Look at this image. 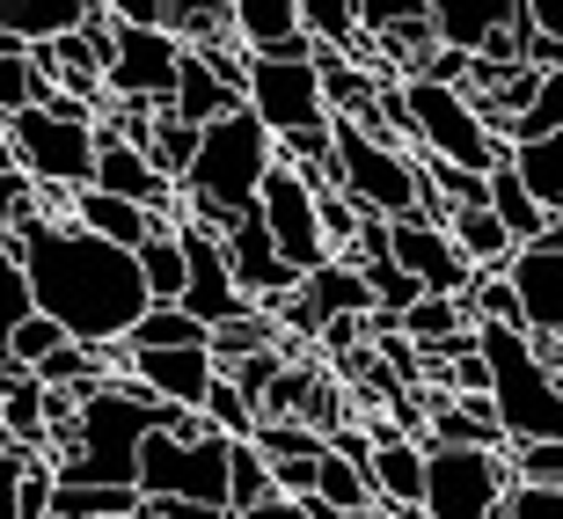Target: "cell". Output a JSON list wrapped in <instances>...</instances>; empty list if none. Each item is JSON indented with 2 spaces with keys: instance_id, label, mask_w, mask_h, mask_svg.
Segmentation results:
<instances>
[{
  "instance_id": "23",
  "label": "cell",
  "mask_w": 563,
  "mask_h": 519,
  "mask_svg": "<svg viewBox=\"0 0 563 519\" xmlns=\"http://www.w3.org/2000/svg\"><path fill=\"white\" fill-rule=\"evenodd\" d=\"M118 352H206V330H198L184 308H146L140 322L125 330Z\"/></svg>"
},
{
  "instance_id": "25",
  "label": "cell",
  "mask_w": 563,
  "mask_h": 519,
  "mask_svg": "<svg viewBox=\"0 0 563 519\" xmlns=\"http://www.w3.org/2000/svg\"><path fill=\"white\" fill-rule=\"evenodd\" d=\"M146 168H154V176H168V184H176V176H184L190 168V154H198V132L190 125H176V118H168V110H154V125H146Z\"/></svg>"
},
{
  "instance_id": "6",
  "label": "cell",
  "mask_w": 563,
  "mask_h": 519,
  "mask_svg": "<svg viewBox=\"0 0 563 519\" xmlns=\"http://www.w3.org/2000/svg\"><path fill=\"white\" fill-rule=\"evenodd\" d=\"M402 96V132L418 146V162L461 168V176H490L505 162V146L490 140V125L476 118V103L446 81H396Z\"/></svg>"
},
{
  "instance_id": "19",
  "label": "cell",
  "mask_w": 563,
  "mask_h": 519,
  "mask_svg": "<svg viewBox=\"0 0 563 519\" xmlns=\"http://www.w3.org/2000/svg\"><path fill=\"white\" fill-rule=\"evenodd\" d=\"M505 168H512V184L534 198L542 220L563 212V168H556V140H512L505 146Z\"/></svg>"
},
{
  "instance_id": "11",
  "label": "cell",
  "mask_w": 563,
  "mask_h": 519,
  "mask_svg": "<svg viewBox=\"0 0 563 519\" xmlns=\"http://www.w3.org/2000/svg\"><path fill=\"white\" fill-rule=\"evenodd\" d=\"M168 234H176V250H184V292H176V308H184L198 330H220V322H234V314H250V300L234 292L212 234H198L190 220H168Z\"/></svg>"
},
{
  "instance_id": "32",
  "label": "cell",
  "mask_w": 563,
  "mask_h": 519,
  "mask_svg": "<svg viewBox=\"0 0 563 519\" xmlns=\"http://www.w3.org/2000/svg\"><path fill=\"white\" fill-rule=\"evenodd\" d=\"M242 519H300V505H286V498H272V505H256V512H242Z\"/></svg>"
},
{
  "instance_id": "18",
  "label": "cell",
  "mask_w": 563,
  "mask_h": 519,
  "mask_svg": "<svg viewBox=\"0 0 563 519\" xmlns=\"http://www.w3.org/2000/svg\"><path fill=\"white\" fill-rule=\"evenodd\" d=\"M439 234H446V242H454V256L468 270H505V256H512V242H505V228L498 220H490V212L483 206H461V212H439Z\"/></svg>"
},
{
  "instance_id": "12",
  "label": "cell",
  "mask_w": 563,
  "mask_h": 519,
  "mask_svg": "<svg viewBox=\"0 0 563 519\" xmlns=\"http://www.w3.org/2000/svg\"><path fill=\"white\" fill-rule=\"evenodd\" d=\"M388 264H396L418 292H432V300H461L468 278H476L432 220H388Z\"/></svg>"
},
{
  "instance_id": "27",
  "label": "cell",
  "mask_w": 563,
  "mask_h": 519,
  "mask_svg": "<svg viewBox=\"0 0 563 519\" xmlns=\"http://www.w3.org/2000/svg\"><path fill=\"white\" fill-rule=\"evenodd\" d=\"M59 344H66V336L52 330V322H44V314H22L15 330L0 336V358H15L22 374H30V366H37V358H52V352H59Z\"/></svg>"
},
{
  "instance_id": "15",
  "label": "cell",
  "mask_w": 563,
  "mask_h": 519,
  "mask_svg": "<svg viewBox=\"0 0 563 519\" xmlns=\"http://www.w3.org/2000/svg\"><path fill=\"white\" fill-rule=\"evenodd\" d=\"M66 228H81L88 242H103V250H125L132 256L146 234H162L168 220L125 206V198H103V190H74V198H66Z\"/></svg>"
},
{
  "instance_id": "29",
  "label": "cell",
  "mask_w": 563,
  "mask_h": 519,
  "mask_svg": "<svg viewBox=\"0 0 563 519\" xmlns=\"http://www.w3.org/2000/svg\"><path fill=\"white\" fill-rule=\"evenodd\" d=\"M512 483H563V446H505Z\"/></svg>"
},
{
  "instance_id": "21",
  "label": "cell",
  "mask_w": 563,
  "mask_h": 519,
  "mask_svg": "<svg viewBox=\"0 0 563 519\" xmlns=\"http://www.w3.org/2000/svg\"><path fill=\"white\" fill-rule=\"evenodd\" d=\"M308 498L322 505V512H336V519H366V512H374V483H366V468H352V461L322 454V461H314Z\"/></svg>"
},
{
  "instance_id": "16",
  "label": "cell",
  "mask_w": 563,
  "mask_h": 519,
  "mask_svg": "<svg viewBox=\"0 0 563 519\" xmlns=\"http://www.w3.org/2000/svg\"><path fill=\"white\" fill-rule=\"evenodd\" d=\"M505 15H512V0H424L432 44H439V52H454V59H476Z\"/></svg>"
},
{
  "instance_id": "13",
  "label": "cell",
  "mask_w": 563,
  "mask_h": 519,
  "mask_svg": "<svg viewBox=\"0 0 563 519\" xmlns=\"http://www.w3.org/2000/svg\"><path fill=\"white\" fill-rule=\"evenodd\" d=\"M88 190H103V198H125V206L154 212V220H176V184L146 168L140 146L103 140V132H96V168H88Z\"/></svg>"
},
{
  "instance_id": "5",
  "label": "cell",
  "mask_w": 563,
  "mask_h": 519,
  "mask_svg": "<svg viewBox=\"0 0 563 519\" xmlns=\"http://www.w3.org/2000/svg\"><path fill=\"white\" fill-rule=\"evenodd\" d=\"M330 184L366 220H432L439 228V206H432V190H424L418 162L396 154V146H380V140H366L358 125H336V118H330Z\"/></svg>"
},
{
  "instance_id": "10",
  "label": "cell",
  "mask_w": 563,
  "mask_h": 519,
  "mask_svg": "<svg viewBox=\"0 0 563 519\" xmlns=\"http://www.w3.org/2000/svg\"><path fill=\"white\" fill-rule=\"evenodd\" d=\"M256 228H264V242L278 250V264L292 270V278H308V270L330 264V250H322V228H314V190L300 168L272 162V176H264V190H256Z\"/></svg>"
},
{
  "instance_id": "22",
  "label": "cell",
  "mask_w": 563,
  "mask_h": 519,
  "mask_svg": "<svg viewBox=\"0 0 563 519\" xmlns=\"http://www.w3.org/2000/svg\"><path fill=\"white\" fill-rule=\"evenodd\" d=\"M132 270H140V292L146 308H176V292H184V250H176V234H146L140 250H132Z\"/></svg>"
},
{
  "instance_id": "17",
  "label": "cell",
  "mask_w": 563,
  "mask_h": 519,
  "mask_svg": "<svg viewBox=\"0 0 563 519\" xmlns=\"http://www.w3.org/2000/svg\"><path fill=\"white\" fill-rule=\"evenodd\" d=\"M366 483H374V512H418L424 446L418 439H380L374 454H366Z\"/></svg>"
},
{
  "instance_id": "31",
  "label": "cell",
  "mask_w": 563,
  "mask_h": 519,
  "mask_svg": "<svg viewBox=\"0 0 563 519\" xmlns=\"http://www.w3.org/2000/svg\"><path fill=\"white\" fill-rule=\"evenodd\" d=\"M314 336H322V344H330V352L344 358V352H358V344H366V322H322Z\"/></svg>"
},
{
  "instance_id": "1",
  "label": "cell",
  "mask_w": 563,
  "mask_h": 519,
  "mask_svg": "<svg viewBox=\"0 0 563 519\" xmlns=\"http://www.w3.org/2000/svg\"><path fill=\"white\" fill-rule=\"evenodd\" d=\"M8 242H15V264H22V286H30V308L66 336V344H88V352H118L125 330L146 314V292H140V270H132L125 250H103L88 242L81 228L66 220H37L30 198L15 206L8 220Z\"/></svg>"
},
{
  "instance_id": "9",
  "label": "cell",
  "mask_w": 563,
  "mask_h": 519,
  "mask_svg": "<svg viewBox=\"0 0 563 519\" xmlns=\"http://www.w3.org/2000/svg\"><path fill=\"white\" fill-rule=\"evenodd\" d=\"M176 66H184V44L168 37V30H118V22H110V52H103V96L110 103L168 110Z\"/></svg>"
},
{
  "instance_id": "30",
  "label": "cell",
  "mask_w": 563,
  "mask_h": 519,
  "mask_svg": "<svg viewBox=\"0 0 563 519\" xmlns=\"http://www.w3.org/2000/svg\"><path fill=\"white\" fill-rule=\"evenodd\" d=\"M52 461H30V468H22V483H15V519H52Z\"/></svg>"
},
{
  "instance_id": "20",
  "label": "cell",
  "mask_w": 563,
  "mask_h": 519,
  "mask_svg": "<svg viewBox=\"0 0 563 519\" xmlns=\"http://www.w3.org/2000/svg\"><path fill=\"white\" fill-rule=\"evenodd\" d=\"M300 300H308L322 322H366L374 314V300H366V286H358V270L352 264H322L300 278Z\"/></svg>"
},
{
  "instance_id": "8",
  "label": "cell",
  "mask_w": 563,
  "mask_h": 519,
  "mask_svg": "<svg viewBox=\"0 0 563 519\" xmlns=\"http://www.w3.org/2000/svg\"><path fill=\"white\" fill-rule=\"evenodd\" d=\"M505 454H468V446H424V490L418 519H498L505 498Z\"/></svg>"
},
{
  "instance_id": "14",
  "label": "cell",
  "mask_w": 563,
  "mask_h": 519,
  "mask_svg": "<svg viewBox=\"0 0 563 519\" xmlns=\"http://www.w3.org/2000/svg\"><path fill=\"white\" fill-rule=\"evenodd\" d=\"M125 380L162 410H198L212 388V358L206 352H125Z\"/></svg>"
},
{
  "instance_id": "7",
  "label": "cell",
  "mask_w": 563,
  "mask_h": 519,
  "mask_svg": "<svg viewBox=\"0 0 563 519\" xmlns=\"http://www.w3.org/2000/svg\"><path fill=\"white\" fill-rule=\"evenodd\" d=\"M498 278H505V292H512V308H520L527 344L563 366V228L520 242V250L505 256Z\"/></svg>"
},
{
  "instance_id": "26",
  "label": "cell",
  "mask_w": 563,
  "mask_h": 519,
  "mask_svg": "<svg viewBox=\"0 0 563 519\" xmlns=\"http://www.w3.org/2000/svg\"><path fill=\"white\" fill-rule=\"evenodd\" d=\"M250 446H256V461H264V468H286V461L314 468V461H322V439H314L308 424H256Z\"/></svg>"
},
{
  "instance_id": "28",
  "label": "cell",
  "mask_w": 563,
  "mask_h": 519,
  "mask_svg": "<svg viewBox=\"0 0 563 519\" xmlns=\"http://www.w3.org/2000/svg\"><path fill=\"white\" fill-rule=\"evenodd\" d=\"M498 519H563V490L556 483H505Z\"/></svg>"
},
{
  "instance_id": "24",
  "label": "cell",
  "mask_w": 563,
  "mask_h": 519,
  "mask_svg": "<svg viewBox=\"0 0 563 519\" xmlns=\"http://www.w3.org/2000/svg\"><path fill=\"white\" fill-rule=\"evenodd\" d=\"M256 505H272V468L256 461L250 439H228V519L256 512Z\"/></svg>"
},
{
  "instance_id": "2",
  "label": "cell",
  "mask_w": 563,
  "mask_h": 519,
  "mask_svg": "<svg viewBox=\"0 0 563 519\" xmlns=\"http://www.w3.org/2000/svg\"><path fill=\"white\" fill-rule=\"evenodd\" d=\"M483 402L505 446H563V366L542 358L520 330H476Z\"/></svg>"
},
{
  "instance_id": "4",
  "label": "cell",
  "mask_w": 563,
  "mask_h": 519,
  "mask_svg": "<svg viewBox=\"0 0 563 519\" xmlns=\"http://www.w3.org/2000/svg\"><path fill=\"white\" fill-rule=\"evenodd\" d=\"M162 402H146L132 380H103V388L81 395V417H74V454L52 468L59 483H88V490H132V454L140 439L154 432Z\"/></svg>"
},
{
  "instance_id": "33",
  "label": "cell",
  "mask_w": 563,
  "mask_h": 519,
  "mask_svg": "<svg viewBox=\"0 0 563 519\" xmlns=\"http://www.w3.org/2000/svg\"><path fill=\"white\" fill-rule=\"evenodd\" d=\"M374 519H388V512H374Z\"/></svg>"
},
{
  "instance_id": "3",
  "label": "cell",
  "mask_w": 563,
  "mask_h": 519,
  "mask_svg": "<svg viewBox=\"0 0 563 519\" xmlns=\"http://www.w3.org/2000/svg\"><path fill=\"white\" fill-rule=\"evenodd\" d=\"M0 140L15 154V176L30 190H88V168H96V118H88L74 96L59 88H37V103L15 110V118H0Z\"/></svg>"
}]
</instances>
